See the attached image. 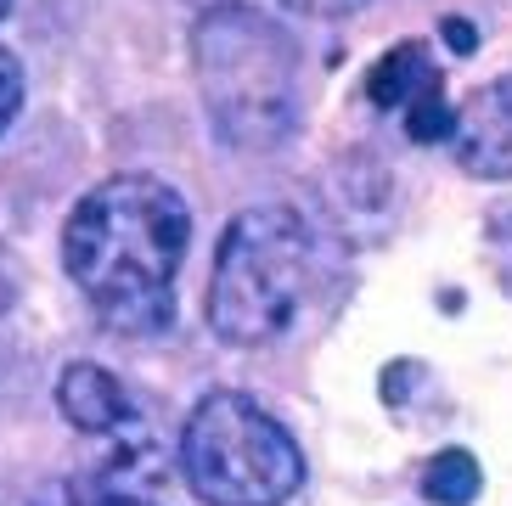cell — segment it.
<instances>
[{
	"mask_svg": "<svg viewBox=\"0 0 512 506\" xmlns=\"http://www.w3.org/2000/svg\"><path fill=\"white\" fill-rule=\"evenodd\" d=\"M17 107H23V68H17V57L0 45V135L12 130Z\"/></svg>",
	"mask_w": 512,
	"mask_h": 506,
	"instance_id": "8fae6325",
	"label": "cell"
},
{
	"mask_svg": "<svg viewBox=\"0 0 512 506\" xmlns=\"http://www.w3.org/2000/svg\"><path fill=\"white\" fill-rule=\"evenodd\" d=\"M57 405L79 433H102V439L107 433H124L136 422V405H130L124 383L107 372V366H96V360H74V366L62 372Z\"/></svg>",
	"mask_w": 512,
	"mask_h": 506,
	"instance_id": "52a82bcc",
	"label": "cell"
},
{
	"mask_svg": "<svg viewBox=\"0 0 512 506\" xmlns=\"http://www.w3.org/2000/svg\"><path fill=\"white\" fill-rule=\"evenodd\" d=\"M192 74L214 135L237 152H276L299 130V45L254 6H209L192 23Z\"/></svg>",
	"mask_w": 512,
	"mask_h": 506,
	"instance_id": "7a4b0ae2",
	"label": "cell"
},
{
	"mask_svg": "<svg viewBox=\"0 0 512 506\" xmlns=\"http://www.w3.org/2000/svg\"><path fill=\"white\" fill-rule=\"evenodd\" d=\"M282 6H293L304 17H349V12H361L366 0H282Z\"/></svg>",
	"mask_w": 512,
	"mask_h": 506,
	"instance_id": "7c38bea8",
	"label": "cell"
},
{
	"mask_svg": "<svg viewBox=\"0 0 512 506\" xmlns=\"http://www.w3.org/2000/svg\"><path fill=\"white\" fill-rule=\"evenodd\" d=\"M186 242H192V209L169 180L113 175L68 214L62 265L107 332L152 338L175 321V276Z\"/></svg>",
	"mask_w": 512,
	"mask_h": 506,
	"instance_id": "6da1fadb",
	"label": "cell"
},
{
	"mask_svg": "<svg viewBox=\"0 0 512 506\" xmlns=\"http://www.w3.org/2000/svg\"><path fill=\"white\" fill-rule=\"evenodd\" d=\"M366 102L406 124L411 141H451L456 107L445 102V74L422 40H400L377 57L366 74Z\"/></svg>",
	"mask_w": 512,
	"mask_h": 506,
	"instance_id": "5b68a950",
	"label": "cell"
},
{
	"mask_svg": "<svg viewBox=\"0 0 512 506\" xmlns=\"http://www.w3.org/2000/svg\"><path fill=\"white\" fill-rule=\"evenodd\" d=\"M451 152L473 180H512V74L490 79L456 107Z\"/></svg>",
	"mask_w": 512,
	"mask_h": 506,
	"instance_id": "8992f818",
	"label": "cell"
},
{
	"mask_svg": "<svg viewBox=\"0 0 512 506\" xmlns=\"http://www.w3.org/2000/svg\"><path fill=\"white\" fill-rule=\"evenodd\" d=\"M6 12H12V0H0V17H6Z\"/></svg>",
	"mask_w": 512,
	"mask_h": 506,
	"instance_id": "4fadbf2b",
	"label": "cell"
},
{
	"mask_svg": "<svg viewBox=\"0 0 512 506\" xmlns=\"http://www.w3.org/2000/svg\"><path fill=\"white\" fill-rule=\"evenodd\" d=\"M62 506H158L152 495L130 490L119 473H85L62 490Z\"/></svg>",
	"mask_w": 512,
	"mask_h": 506,
	"instance_id": "9c48e42d",
	"label": "cell"
},
{
	"mask_svg": "<svg viewBox=\"0 0 512 506\" xmlns=\"http://www.w3.org/2000/svg\"><path fill=\"white\" fill-rule=\"evenodd\" d=\"M316 276V237L293 209H242L220 237L209 282V327L214 338L259 349L276 343L299 321Z\"/></svg>",
	"mask_w": 512,
	"mask_h": 506,
	"instance_id": "3957f363",
	"label": "cell"
},
{
	"mask_svg": "<svg viewBox=\"0 0 512 506\" xmlns=\"http://www.w3.org/2000/svg\"><path fill=\"white\" fill-rule=\"evenodd\" d=\"M181 473L209 506H287L304 484V450L259 400L220 388L186 417Z\"/></svg>",
	"mask_w": 512,
	"mask_h": 506,
	"instance_id": "277c9868",
	"label": "cell"
},
{
	"mask_svg": "<svg viewBox=\"0 0 512 506\" xmlns=\"http://www.w3.org/2000/svg\"><path fill=\"white\" fill-rule=\"evenodd\" d=\"M484 265H490L501 293L512 298V197H501L496 209L484 214Z\"/></svg>",
	"mask_w": 512,
	"mask_h": 506,
	"instance_id": "30bf717a",
	"label": "cell"
},
{
	"mask_svg": "<svg viewBox=\"0 0 512 506\" xmlns=\"http://www.w3.org/2000/svg\"><path fill=\"white\" fill-rule=\"evenodd\" d=\"M484 490V473L467 450H439L422 467V501L428 506H473V495Z\"/></svg>",
	"mask_w": 512,
	"mask_h": 506,
	"instance_id": "ba28073f",
	"label": "cell"
}]
</instances>
